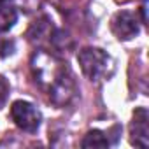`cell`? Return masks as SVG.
Wrapping results in <instances>:
<instances>
[{
  "instance_id": "6da1fadb",
  "label": "cell",
  "mask_w": 149,
  "mask_h": 149,
  "mask_svg": "<svg viewBox=\"0 0 149 149\" xmlns=\"http://www.w3.org/2000/svg\"><path fill=\"white\" fill-rule=\"evenodd\" d=\"M30 70L35 79V84L47 93L49 100L56 107L68 105L77 95V84L74 79V74L67 61L60 56L39 49L32 54Z\"/></svg>"
},
{
  "instance_id": "7a4b0ae2",
  "label": "cell",
  "mask_w": 149,
  "mask_h": 149,
  "mask_svg": "<svg viewBox=\"0 0 149 149\" xmlns=\"http://www.w3.org/2000/svg\"><path fill=\"white\" fill-rule=\"evenodd\" d=\"M77 61L84 77L91 83L107 81L114 74V60L100 47H83L77 53Z\"/></svg>"
},
{
  "instance_id": "3957f363",
  "label": "cell",
  "mask_w": 149,
  "mask_h": 149,
  "mask_svg": "<svg viewBox=\"0 0 149 149\" xmlns=\"http://www.w3.org/2000/svg\"><path fill=\"white\" fill-rule=\"evenodd\" d=\"M11 119L19 130L26 133H35L42 123V114L33 104L26 100H16L11 105Z\"/></svg>"
},
{
  "instance_id": "277c9868",
  "label": "cell",
  "mask_w": 149,
  "mask_h": 149,
  "mask_svg": "<svg viewBox=\"0 0 149 149\" xmlns=\"http://www.w3.org/2000/svg\"><path fill=\"white\" fill-rule=\"evenodd\" d=\"M111 30L118 40H132L140 32V21L132 11H119L111 21Z\"/></svg>"
},
{
  "instance_id": "5b68a950",
  "label": "cell",
  "mask_w": 149,
  "mask_h": 149,
  "mask_svg": "<svg viewBox=\"0 0 149 149\" xmlns=\"http://www.w3.org/2000/svg\"><path fill=\"white\" fill-rule=\"evenodd\" d=\"M130 142L137 147H147L149 144V114L146 107L135 109L130 123Z\"/></svg>"
},
{
  "instance_id": "8992f818",
  "label": "cell",
  "mask_w": 149,
  "mask_h": 149,
  "mask_svg": "<svg viewBox=\"0 0 149 149\" xmlns=\"http://www.w3.org/2000/svg\"><path fill=\"white\" fill-rule=\"evenodd\" d=\"M53 32H54V26H53V23L47 19V18H40V19H37L32 26H30V30H28V39H30V42H33V44H49V40H51V37H53Z\"/></svg>"
},
{
  "instance_id": "52a82bcc",
  "label": "cell",
  "mask_w": 149,
  "mask_h": 149,
  "mask_svg": "<svg viewBox=\"0 0 149 149\" xmlns=\"http://www.w3.org/2000/svg\"><path fill=\"white\" fill-rule=\"evenodd\" d=\"M18 21V9L7 0L0 4V33L9 32Z\"/></svg>"
},
{
  "instance_id": "ba28073f",
  "label": "cell",
  "mask_w": 149,
  "mask_h": 149,
  "mask_svg": "<svg viewBox=\"0 0 149 149\" xmlns=\"http://www.w3.org/2000/svg\"><path fill=\"white\" fill-rule=\"evenodd\" d=\"M111 142H109V137L102 132V130H90L84 139L81 140V146L83 147H107Z\"/></svg>"
},
{
  "instance_id": "9c48e42d",
  "label": "cell",
  "mask_w": 149,
  "mask_h": 149,
  "mask_svg": "<svg viewBox=\"0 0 149 149\" xmlns=\"http://www.w3.org/2000/svg\"><path fill=\"white\" fill-rule=\"evenodd\" d=\"M42 4V0H13V6L23 13H35Z\"/></svg>"
},
{
  "instance_id": "30bf717a",
  "label": "cell",
  "mask_w": 149,
  "mask_h": 149,
  "mask_svg": "<svg viewBox=\"0 0 149 149\" xmlns=\"http://www.w3.org/2000/svg\"><path fill=\"white\" fill-rule=\"evenodd\" d=\"M9 91H11V86L7 83V79L4 76H0V109L6 107L7 98H9Z\"/></svg>"
},
{
  "instance_id": "8fae6325",
  "label": "cell",
  "mask_w": 149,
  "mask_h": 149,
  "mask_svg": "<svg viewBox=\"0 0 149 149\" xmlns=\"http://www.w3.org/2000/svg\"><path fill=\"white\" fill-rule=\"evenodd\" d=\"M13 53H14V40H9V39L0 40V56L7 58V56H11Z\"/></svg>"
},
{
  "instance_id": "7c38bea8",
  "label": "cell",
  "mask_w": 149,
  "mask_h": 149,
  "mask_svg": "<svg viewBox=\"0 0 149 149\" xmlns=\"http://www.w3.org/2000/svg\"><path fill=\"white\" fill-rule=\"evenodd\" d=\"M140 23L146 25L147 23V0H144L140 6Z\"/></svg>"
},
{
  "instance_id": "4fadbf2b",
  "label": "cell",
  "mask_w": 149,
  "mask_h": 149,
  "mask_svg": "<svg viewBox=\"0 0 149 149\" xmlns=\"http://www.w3.org/2000/svg\"><path fill=\"white\" fill-rule=\"evenodd\" d=\"M2 2H6V0H0V4H2Z\"/></svg>"
}]
</instances>
